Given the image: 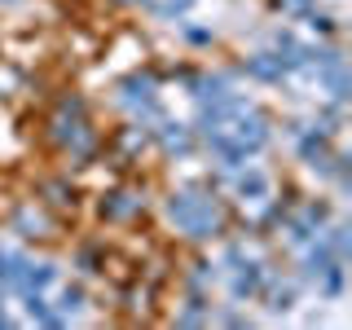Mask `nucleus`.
<instances>
[{
  "label": "nucleus",
  "mask_w": 352,
  "mask_h": 330,
  "mask_svg": "<svg viewBox=\"0 0 352 330\" xmlns=\"http://www.w3.org/2000/svg\"><path fill=\"white\" fill-rule=\"evenodd\" d=\"M238 194L242 198H264V194H269V176H264V172H242L238 176Z\"/></svg>",
  "instance_id": "obj_3"
},
{
  "label": "nucleus",
  "mask_w": 352,
  "mask_h": 330,
  "mask_svg": "<svg viewBox=\"0 0 352 330\" xmlns=\"http://www.w3.org/2000/svg\"><path fill=\"white\" fill-rule=\"evenodd\" d=\"M168 216L190 238H212L216 229H220V212L207 203V198H194V194H176L172 203H168Z\"/></svg>",
  "instance_id": "obj_1"
},
{
  "label": "nucleus",
  "mask_w": 352,
  "mask_h": 330,
  "mask_svg": "<svg viewBox=\"0 0 352 330\" xmlns=\"http://www.w3.org/2000/svg\"><path fill=\"white\" fill-rule=\"evenodd\" d=\"M80 308H84V291H80V286H66V291H62V317L80 313Z\"/></svg>",
  "instance_id": "obj_5"
},
{
  "label": "nucleus",
  "mask_w": 352,
  "mask_h": 330,
  "mask_svg": "<svg viewBox=\"0 0 352 330\" xmlns=\"http://www.w3.org/2000/svg\"><path fill=\"white\" fill-rule=\"evenodd\" d=\"M102 216H128L124 194H110V203H102Z\"/></svg>",
  "instance_id": "obj_6"
},
{
  "label": "nucleus",
  "mask_w": 352,
  "mask_h": 330,
  "mask_svg": "<svg viewBox=\"0 0 352 330\" xmlns=\"http://www.w3.org/2000/svg\"><path fill=\"white\" fill-rule=\"evenodd\" d=\"M260 291V264H242L234 278V295H256Z\"/></svg>",
  "instance_id": "obj_4"
},
{
  "label": "nucleus",
  "mask_w": 352,
  "mask_h": 330,
  "mask_svg": "<svg viewBox=\"0 0 352 330\" xmlns=\"http://www.w3.org/2000/svg\"><path fill=\"white\" fill-rule=\"evenodd\" d=\"M247 71L256 75V80H282L286 66H282L278 53H260V58H251V62H247Z\"/></svg>",
  "instance_id": "obj_2"
},
{
  "label": "nucleus",
  "mask_w": 352,
  "mask_h": 330,
  "mask_svg": "<svg viewBox=\"0 0 352 330\" xmlns=\"http://www.w3.org/2000/svg\"><path fill=\"white\" fill-rule=\"evenodd\" d=\"M5 282H9V256L0 251V286H5Z\"/></svg>",
  "instance_id": "obj_7"
}]
</instances>
